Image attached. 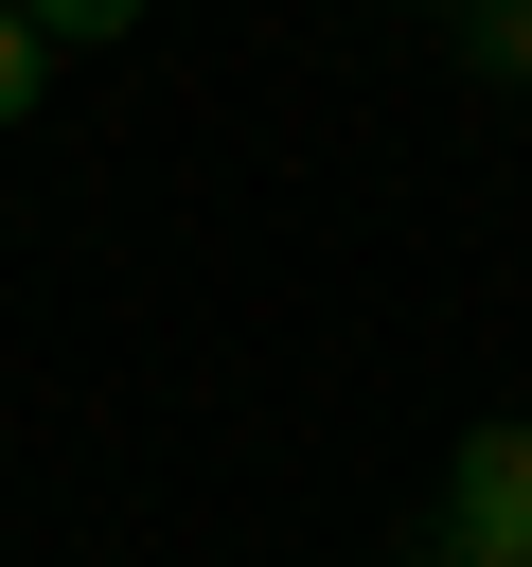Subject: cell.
<instances>
[{
    "instance_id": "2",
    "label": "cell",
    "mask_w": 532,
    "mask_h": 567,
    "mask_svg": "<svg viewBox=\"0 0 532 567\" xmlns=\"http://www.w3.org/2000/svg\"><path fill=\"white\" fill-rule=\"evenodd\" d=\"M35 89H53V35H35V18H18V0H0V124H18V106H35Z\"/></svg>"
},
{
    "instance_id": "1",
    "label": "cell",
    "mask_w": 532,
    "mask_h": 567,
    "mask_svg": "<svg viewBox=\"0 0 532 567\" xmlns=\"http://www.w3.org/2000/svg\"><path fill=\"white\" fill-rule=\"evenodd\" d=\"M443 549L461 567H532V425H479L443 461Z\"/></svg>"
},
{
    "instance_id": "6",
    "label": "cell",
    "mask_w": 532,
    "mask_h": 567,
    "mask_svg": "<svg viewBox=\"0 0 532 567\" xmlns=\"http://www.w3.org/2000/svg\"><path fill=\"white\" fill-rule=\"evenodd\" d=\"M443 18H461V35H479V18H497V0H443Z\"/></svg>"
},
{
    "instance_id": "3",
    "label": "cell",
    "mask_w": 532,
    "mask_h": 567,
    "mask_svg": "<svg viewBox=\"0 0 532 567\" xmlns=\"http://www.w3.org/2000/svg\"><path fill=\"white\" fill-rule=\"evenodd\" d=\"M18 18H35L53 53H89V35H142V0H18Z\"/></svg>"
},
{
    "instance_id": "4",
    "label": "cell",
    "mask_w": 532,
    "mask_h": 567,
    "mask_svg": "<svg viewBox=\"0 0 532 567\" xmlns=\"http://www.w3.org/2000/svg\"><path fill=\"white\" fill-rule=\"evenodd\" d=\"M479 53H497V71L532 89V0H497V18H479Z\"/></svg>"
},
{
    "instance_id": "5",
    "label": "cell",
    "mask_w": 532,
    "mask_h": 567,
    "mask_svg": "<svg viewBox=\"0 0 532 567\" xmlns=\"http://www.w3.org/2000/svg\"><path fill=\"white\" fill-rule=\"evenodd\" d=\"M408 567H461V549H443V532H426V549H408Z\"/></svg>"
}]
</instances>
